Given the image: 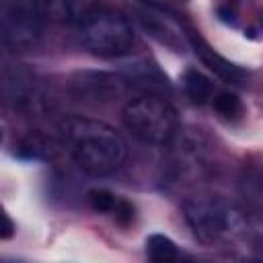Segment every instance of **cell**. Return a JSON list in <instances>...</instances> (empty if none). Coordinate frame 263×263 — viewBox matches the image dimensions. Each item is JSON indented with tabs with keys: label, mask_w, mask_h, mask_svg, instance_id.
<instances>
[{
	"label": "cell",
	"mask_w": 263,
	"mask_h": 263,
	"mask_svg": "<svg viewBox=\"0 0 263 263\" xmlns=\"http://www.w3.org/2000/svg\"><path fill=\"white\" fill-rule=\"evenodd\" d=\"M14 154L27 160H45V158H53L58 154V150L62 148L60 138H51L45 136L41 132H31L25 138H21V142L14 146Z\"/></svg>",
	"instance_id": "obj_9"
},
{
	"label": "cell",
	"mask_w": 263,
	"mask_h": 263,
	"mask_svg": "<svg viewBox=\"0 0 263 263\" xmlns=\"http://www.w3.org/2000/svg\"><path fill=\"white\" fill-rule=\"evenodd\" d=\"M121 117L127 132L150 146H166L179 132L177 109L158 95H144L127 101Z\"/></svg>",
	"instance_id": "obj_3"
},
{
	"label": "cell",
	"mask_w": 263,
	"mask_h": 263,
	"mask_svg": "<svg viewBox=\"0 0 263 263\" xmlns=\"http://www.w3.org/2000/svg\"><path fill=\"white\" fill-rule=\"evenodd\" d=\"M212 105H214V109L220 113V115H224V117H238L240 113H242V103H240V99L234 95V92H218V95H214V99H212Z\"/></svg>",
	"instance_id": "obj_13"
},
{
	"label": "cell",
	"mask_w": 263,
	"mask_h": 263,
	"mask_svg": "<svg viewBox=\"0 0 263 263\" xmlns=\"http://www.w3.org/2000/svg\"><path fill=\"white\" fill-rule=\"evenodd\" d=\"M2 220H4V228H2V238H10V236H12V232H14V226H12L10 218H8V214H4V216H2Z\"/></svg>",
	"instance_id": "obj_15"
},
{
	"label": "cell",
	"mask_w": 263,
	"mask_h": 263,
	"mask_svg": "<svg viewBox=\"0 0 263 263\" xmlns=\"http://www.w3.org/2000/svg\"><path fill=\"white\" fill-rule=\"evenodd\" d=\"M183 216L193 234L205 245H228L257 234L249 212L222 197H191L183 203Z\"/></svg>",
	"instance_id": "obj_2"
},
{
	"label": "cell",
	"mask_w": 263,
	"mask_h": 263,
	"mask_svg": "<svg viewBox=\"0 0 263 263\" xmlns=\"http://www.w3.org/2000/svg\"><path fill=\"white\" fill-rule=\"evenodd\" d=\"M146 253L156 263H168V261H175L179 257L177 245L164 234H152L146 240Z\"/></svg>",
	"instance_id": "obj_12"
},
{
	"label": "cell",
	"mask_w": 263,
	"mask_h": 263,
	"mask_svg": "<svg viewBox=\"0 0 263 263\" xmlns=\"http://www.w3.org/2000/svg\"><path fill=\"white\" fill-rule=\"evenodd\" d=\"M41 18L53 23H82L92 10L97 0H33Z\"/></svg>",
	"instance_id": "obj_7"
},
{
	"label": "cell",
	"mask_w": 263,
	"mask_h": 263,
	"mask_svg": "<svg viewBox=\"0 0 263 263\" xmlns=\"http://www.w3.org/2000/svg\"><path fill=\"white\" fill-rule=\"evenodd\" d=\"M33 0H6L4 4V39L14 49H27L37 43L41 27Z\"/></svg>",
	"instance_id": "obj_5"
},
{
	"label": "cell",
	"mask_w": 263,
	"mask_h": 263,
	"mask_svg": "<svg viewBox=\"0 0 263 263\" xmlns=\"http://www.w3.org/2000/svg\"><path fill=\"white\" fill-rule=\"evenodd\" d=\"M140 25L144 27V31H148V35H152L156 41H160L162 45L171 47L173 51H183L187 33L181 31V27L168 16L166 10H156V8H146L138 14Z\"/></svg>",
	"instance_id": "obj_6"
},
{
	"label": "cell",
	"mask_w": 263,
	"mask_h": 263,
	"mask_svg": "<svg viewBox=\"0 0 263 263\" xmlns=\"http://www.w3.org/2000/svg\"><path fill=\"white\" fill-rule=\"evenodd\" d=\"M58 138L74 164L90 177L113 175L127 158V144L121 134L92 117H66L58 125Z\"/></svg>",
	"instance_id": "obj_1"
},
{
	"label": "cell",
	"mask_w": 263,
	"mask_h": 263,
	"mask_svg": "<svg viewBox=\"0 0 263 263\" xmlns=\"http://www.w3.org/2000/svg\"><path fill=\"white\" fill-rule=\"evenodd\" d=\"M183 86L187 97L197 105H203L214 99V82L195 68H189L183 74Z\"/></svg>",
	"instance_id": "obj_11"
},
{
	"label": "cell",
	"mask_w": 263,
	"mask_h": 263,
	"mask_svg": "<svg viewBox=\"0 0 263 263\" xmlns=\"http://www.w3.org/2000/svg\"><path fill=\"white\" fill-rule=\"evenodd\" d=\"M86 199H88V203L95 212L111 214L121 224H129L134 220V205L127 203L125 199L113 195L107 189H92V191H88Z\"/></svg>",
	"instance_id": "obj_10"
},
{
	"label": "cell",
	"mask_w": 263,
	"mask_h": 263,
	"mask_svg": "<svg viewBox=\"0 0 263 263\" xmlns=\"http://www.w3.org/2000/svg\"><path fill=\"white\" fill-rule=\"evenodd\" d=\"M187 39H189V45L195 49V53L201 58V62H203L210 70H214L222 80H226V82H240V80H242V72H240L234 64H230L228 60H224L220 53H216V51L197 35V31L189 29V31H187Z\"/></svg>",
	"instance_id": "obj_8"
},
{
	"label": "cell",
	"mask_w": 263,
	"mask_h": 263,
	"mask_svg": "<svg viewBox=\"0 0 263 263\" xmlns=\"http://www.w3.org/2000/svg\"><path fill=\"white\" fill-rule=\"evenodd\" d=\"M146 8H156V10H166V0H138Z\"/></svg>",
	"instance_id": "obj_14"
},
{
	"label": "cell",
	"mask_w": 263,
	"mask_h": 263,
	"mask_svg": "<svg viewBox=\"0 0 263 263\" xmlns=\"http://www.w3.org/2000/svg\"><path fill=\"white\" fill-rule=\"evenodd\" d=\"M80 39L84 47L103 58H117L125 55L134 43L136 33L132 23L113 10H92L80 23Z\"/></svg>",
	"instance_id": "obj_4"
}]
</instances>
